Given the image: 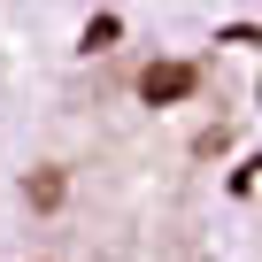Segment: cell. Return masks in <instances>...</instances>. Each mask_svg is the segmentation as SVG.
<instances>
[{"instance_id":"obj_1","label":"cell","mask_w":262,"mask_h":262,"mask_svg":"<svg viewBox=\"0 0 262 262\" xmlns=\"http://www.w3.org/2000/svg\"><path fill=\"white\" fill-rule=\"evenodd\" d=\"M262 8H47L0 170V262H262Z\"/></svg>"},{"instance_id":"obj_2","label":"cell","mask_w":262,"mask_h":262,"mask_svg":"<svg viewBox=\"0 0 262 262\" xmlns=\"http://www.w3.org/2000/svg\"><path fill=\"white\" fill-rule=\"evenodd\" d=\"M39 47H47V8H0V170H8L16 123H24V100H31Z\"/></svg>"},{"instance_id":"obj_3","label":"cell","mask_w":262,"mask_h":262,"mask_svg":"<svg viewBox=\"0 0 262 262\" xmlns=\"http://www.w3.org/2000/svg\"><path fill=\"white\" fill-rule=\"evenodd\" d=\"M254 247H262V155H254Z\"/></svg>"}]
</instances>
